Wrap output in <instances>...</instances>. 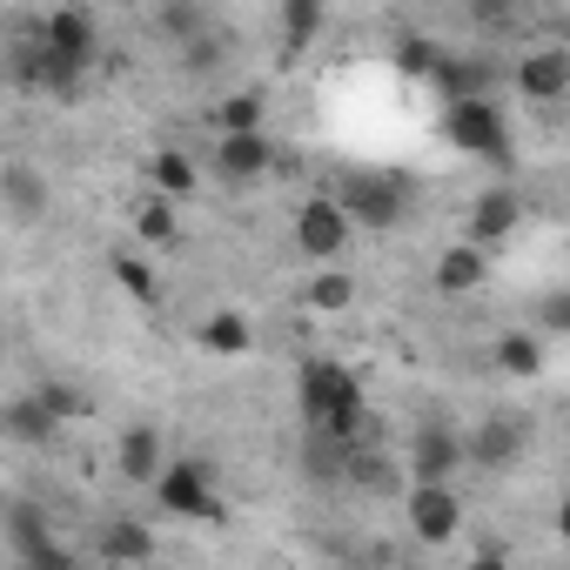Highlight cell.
Returning a JSON list of instances; mask_svg holds the SVG:
<instances>
[{
    "label": "cell",
    "instance_id": "obj_16",
    "mask_svg": "<svg viewBox=\"0 0 570 570\" xmlns=\"http://www.w3.org/2000/svg\"><path fill=\"white\" fill-rule=\"evenodd\" d=\"M430 81H436L450 101H463V95H483V88H490V61H483V55H470V61H450V55H436Z\"/></svg>",
    "mask_w": 570,
    "mask_h": 570
},
{
    "label": "cell",
    "instance_id": "obj_11",
    "mask_svg": "<svg viewBox=\"0 0 570 570\" xmlns=\"http://www.w3.org/2000/svg\"><path fill=\"white\" fill-rule=\"evenodd\" d=\"M563 88H570V55L563 48H543V55L517 61V95L523 101H557Z\"/></svg>",
    "mask_w": 570,
    "mask_h": 570
},
{
    "label": "cell",
    "instance_id": "obj_4",
    "mask_svg": "<svg viewBox=\"0 0 570 570\" xmlns=\"http://www.w3.org/2000/svg\"><path fill=\"white\" fill-rule=\"evenodd\" d=\"M155 497H161V510H175V517H222V503L208 497V463H161L155 470Z\"/></svg>",
    "mask_w": 570,
    "mask_h": 570
},
{
    "label": "cell",
    "instance_id": "obj_29",
    "mask_svg": "<svg viewBox=\"0 0 570 570\" xmlns=\"http://www.w3.org/2000/svg\"><path fill=\"white\" fill-rule=\"evenodd\" d=\"M396 68H403V75H430V68H436V48H430L423 35H403V41H396Z\"/></svg>",
    "mask_w": 570,
    "mask_h": 570
},
{
    "label": "cell",
    "instance_id": "obj_18",
    "mask_svg": "<svg viewBox=\"0 0 570 570\" xmlns=\"http://www.w3.org/2000/svg\"><path fill=\"white\" fill-rule=\"evenodd\" d=\"M148 181H155V195L181 202V195H195V161H188L181 148H161V155L148 161Z\"/></svg>",
    "mask_w": 570,
    "mask_h": 570
},
{
    "label": "cell",
    "instance_id": "obj_28",
    "mask_svg": "<svg viewBox=\"0 0 570 570\" xmlns=\"http://www.w3.org/2000/svg\"><path fill=\"white\" fill-rule=\"evenodd\" d=\"M41 396V410L55 416V423H75V416H88V396L81 390H68V383H48V390H35Z\"/></svg>",
    "mask_w": 570,
    "mask_h": 570
},
{
    "label": "cell",
    "instance_id": "obj_14",
    "mask_svg": "<svg viewBox=\"0 0 570 570\" xmlns=\"http://www.w3.org/2000/svg\"><path fill=\"white\" fill-rule=\"evenodd\" d=\"M195 343H202L208 356H248V343H255V330H248V316H235V309H215V316H202V330H195Z\"/></svg>",
    "mask_w": 570,
    "mask_h": 570
},
{
    "label": "cell",
    "instance_id": "obj_17",
    "mask_svg": "<svg viewBox=\"0 0 570 570\" xmlns=\"http://www.w3.org/2000/svg\"><path fill=\"white\" fill-rule=\"evenodd\" d=\"M0 430H8L14 443H48L55 436V416L41 410V396H21V403L0 410Z\"/></svg>",
    "mask_w": 570,
    "mask_h": 570
},
{
    "label": "cell",
    "instance_id": "obj_19",
    "mask_svg": "<svg viewBox=\"0 0 570 570\" xmlns=\"http://www.w3.org/2000/svg\"><path fill=\"white\" fill-rule=\"evenodd\" d=\"M115 470H121L128 483L155 476V470H161V436H155V430H128V436H121V456H115Z\"/></svg>",
    "mask_w": 570,
    "mask_h": 570
},
{
    "label": "cell",
    "instance_id": "obj_1",
    "mask_svg": "<svg viewBox=\"0 0 570 570\" xmlns=\"http://www.w3.org/2000/svg\"><path fill=\"white\" fill-rule=\"evenodd\" d=\"M336 202H343V215H350L356 228H396L403 208H410V195H403L396 175H350Z\"/></svg>",
    "mask_w": 570,
    "mask_h": 570
},
{
    "label": "cell",
    "instance_id": "obj_12",
    "mask_svg": "<svg viewBox=\"0 0 570 570\" xmlns=\"http://www.w3.org/2000/svg\"><path fill=\"white\" fill-rule=\"evenodd\" d=\"M41 41H48L68 68H88V55H95V21H88L81 8H61L55 21H41Z\"/></svg>",
    "mask_w": 570,
    "mask_h": 570
},
{
    "label": "cell",
    "instance_id": "obj_6",
    "mask_svg": "<svg viewBox=\"0 0 570 570\" xmlns=\"http://www.w3.org/2000/svg\"><path fill=\"white\" fill-rule=\"evenodd\" d=\"M410 530H416L423 543H450V537L463 530V497H456L450 483H416V490H410Z\"/></svg>",
    "mask_w": 570,
    "mask_h": 570
},
{
    "label": "cell",
    "instance_id": "obj_26",
    "mask_svg": "<svg viewBox=\"0 0 570 570\" xmlns=\"http://www.w3.org/2000/svg\"><path fill=\"white\" fill-rule=\"evenodd\" d=\"M215 128L222 135H235V128H262V95L248 88V95H228L222 108H215Z\"/></svg>",
    "mask_w": 570,
    "mask_h": 570
},
{
    "label": "cell",
    "instance_id": "obj_25",
    "mask_svg": "<svg viewBox=\"0 0 570 570\" xmlns=\"http://www.w3.org/2000/svg\"><path fill=\"white\" fill-rule=\"evenodd\" d=\"M497 363H503L510 376H537V370H543V343H537V336H503V343H497Z\"/></svg>",
    "mask_w": 570,
    "mask_h": 570
},
{
    "label": "cell",
    "instance_id": "obj_3",
    "mask_svg": "<svg viewBox=\"0 0 570 570\" xmlns=\"http://www.w3.org/2000/svg\"><path fill=\"white\" fill-rule=\"evenodd\" d=\"M450 141H456V148H470V155H490V161H503V155H510L503 108H497V101H483V95H463V101L450 108Z\"/></svg>",
    "mask_w": 570,
    "mask_h": 570
},
{
    "label": "cell",
    "instance_id": "obj_9",
    "mask_svg": "<svg viewBox=\"0 0 570 570\" xmlns=\"http://www.w3.org/2000/svg\"><path fill=\"white\" fill-rule=\"evenodd\" d=\"M215 161H222V175H228V181H255V175H268L275 148H268V135H262V128H235V135H222V141H215Z\"/></svg>",
    "mask_w": 570,
    "mask_h": 570
},
{
    "label": "cell",
    "instance_id": "obj_22",
    "mask_svg": "<svg viewBox=\"0 0 570 570\" xmlns=\"http://www.w3.org/2000/svg\"><path fill=\"white\" fill-rule=\"evenodd\" d=\"M282 35L289 48H309L323 35V0H282Z\"/></svg>",
    "mask_w": 570,
    "mask_h": 570
},
{
    "label": "cell",
    "instance_id": "obj_13",
    "mask_svg": "<svg viewBox=\"0 0 570 570\" xmlns=\"http://www.w3.org/2000/svg\"><path fill=\"white\" fill-rule=\"evenodd\" d=\"M155 550V537L135 523V517H108L101 530H95V557H108V563H141Z\"/></svg>",
    "mask_w": 570,
    "mask_h": 570
},
{
    "label": "cell",
    "instance_id": "obj_7",
    "mask_svg": "<svg viewBox=\"0 0 570 570\" xmlns=\"http://www.w3.org/2000/svg\"><path fill=\"white\" fill-rule=\"evenodd\" d=\"M463 470V436L450 423H423L416 443H410V476L416 483H450Z\"/></svg>",
    "mask_w": 570,
    "mask_h": 570
},
{
    "label": "cell",
    "instance_id": "obj_5",
    "mask_svg": "<svg viewBox=\"0 0 570 570\" xmlns=\"http://www.w3.org/2000/svg\"><path fill=\"white\" fill-rule=\"evenodd\" d=\"M363 390H356V376L343 370V363H303V383H296V403H303V423H323L330 410H343V403H356Z\"/></svg>",
    "mask_w": 570,
    "mask_h": 570
},
{
    "label": "cell",
    "instance_id": "obj_2",
    "mask_svg": "<svg viewBox=\"0 0 570 570\" xmlns=\"http://www.w3.org/2000/svg\"><path fill=\"white\" fill-rule=\"evenodd\" d=\"M350 235H356V222L343 215V202H336V195H309V202L296 208V248H303V255L336 262V255L350 248Z\"/></svg>",
    "mask_w": 570,
    "mask_h": 570
},
{
    "label": "cell",
    "instance_id": "obj_30",
    "mask_svg": "<svg viewBox=\"0 0 570 570\" xmlns=\"http://www.w3.org/2000/svg\"><path fill=\"white\" fill-rule=\"evenodd\" d=\"M543 323H550V330H570V303H563V296H550V309H543Z\"/></svg>",
    "mask_w": 570,
    "mask_h": 570
},
{
    "label": "cell",
    "instance_id": "obj_27",
    "mask_svg": "<svg viewBox=\"0 0 570 570\" xmlns=\"http://www.w3.org/2000/svg\"><path fill=\"white\" fill-rule=\"evenodd\" d=\"M115 282H121L135 303H155V268L141 255H115Z\"/></svg>",
    "mask_w": 570,
    "mask_h": 570
},
{
    "label": "cell",
    "instance_id": "obj_10",
    "mask_svg": "<svg viewBox=\"0 0 570 570\" xmlns=\"http://www.w3.org/2000/svg\"><path fill=\"white\" fill-rule=\"evenodd\" d=\"M517 222H523V195L517 188H483L476 208H470V242L476 248L483 242H503V235H517Z\"/></svg>",
    "mask_w": 570,
    "mask_h": 570
},
{
    "label": "cell",
    "instance_id": "obj_20",
    "mask_svg": "<svg viewBox=\"0 0 570 570\" xmlns=\"http://www.w3.org/2000/svg\"><path fill=\"white\" fill-rule=\"evenodd\" d=\"M303 303L309 309H323V316H343L350 303H356V275H343V268H323L309 289H303Z\"/></svg>",
    "mask_w": 570,
    "mask_h": 570
},
{
    "label": "cell",
    "instance_id": "obj_15",
    "mask_svg": "<svg viewBox=\"0 0 570 570\" xmlns=\"http://www.w3.org/2000/svg\"><path fill=\"white\" fill-rule=\"evenodd\" d=\"M476 282H483V248H476V242L443 248V262H436V289H443V296H463V289H476Z\"/></svg>",
    "mask_w": 570,
    "mask_h": 570
},
{
    "label": "cell",
    "instance_id": "obj_8",
    "mask_svg": "<svg viewBox=\"0 0 570 570\" xmlns=\"http://www.w3.org/2000/svg\"><path fill=\"white\" fill-rule=\"evenodd\" d=\"M523 443H530V430H523L517 416H490L483 430L463 436V463H476V470H510V463L523 456Z\"/></svg>",
    "mask_w": 570,
    "mask_h": 570
},
{
    "label": "cell",
    "instance_id": "obj_21",
    "mask_svg": "<svg viewBox=\"0 0 570 570\" xmlns=\"http://www.w3.org/2000/svg\"><path fill=\"white\" fill-rule=\"evenodd\" d=\"M14 550H21V557H48V563H61V557H68V550L48 537L41 510H14Z\"/></svg>",
    "mask_w": 570,
    "mask_h": 570
},
{
    "label": "cell",
    "instance_id": "obj_23",
    "mask_svg": "<svg viewBox=\"0 0 570 570\" xmlns=\"http://www.w3.org/2000/svg\"><path fill=\"white\" fill-rule=\"evenodd\" d=\"M0 195H8V208H21V215H41V202H48L41 175H28V168H8V175H0Z\"/></svg>",
    "mask_w": 570,
    "mask_h": 570
},
{
    "label": "cell",
    "instance_id": "obj_24",
    "mask_svg": "<svg viewBox=\"0 0 570 570\" xmlns=\"http://www.w3.org/2000/svg\"><path fill=\"white\" fill-rule=\"evenodd\" d=\"M135 228H141L148 242H175V208H168V195H141V202H135Z\"/></svg>",
    "mask_w": 570,
    "mask_h": 570
}]
</instances>
